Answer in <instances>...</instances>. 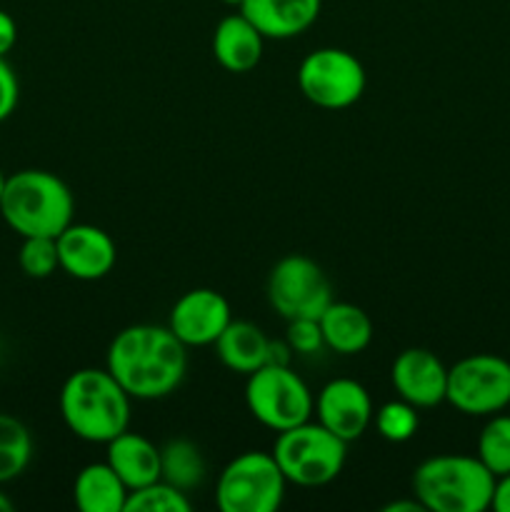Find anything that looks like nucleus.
Segmentation results:
<instances>
[{"label": "nucleus", "instance_id": "bb28decb", "mask_svg": "<svg viewBox=\"0 0 510 512\" xmlns=\"http://www.w3.org/2000/svg\"><path fill=\"white\" fill-rule=\"evenodd\" d=\"M285 343L290 345L293 353L313 355L325 348L323 330H320L318 318H295L288 320V333H285Z\"/></svg>", "mask_w": 510, "mask_h": 512}, {"label": "nucleus", "instance_id": "0eeeda50", "mask_svg": "<svg viewBox=\"0 0 510 512\" xmlns=\"http://www.w3.org/2000/svg\"><path fill=\"white\" fill-rule=\"evenodd\" d=\"M283 470L273 453L245 450L230 460L215 485V505L223 512H275L285 498Z\"/></svg>", "mask_w": 510, "mask_h": 512}, {"label": "nucleus", "instance_id": "39448f33", "mask_svg": "<svg viewBox=\"0 0 510 512\" xmlns=\"http://www.w3.org/2000/svg\"><path fill=\"white\" fill-rule=\"evenodd\" d=\"M270 453L288 483L298 488H323L343 473L348 443L323 428L318 420H308L278 433Z\"/></svg>", "mask_w": 510, "mask_h": 512}, {"label": "nucleus", "instance_id": "5701e85b", "mask_svg": "<svg viewBox=\"0 0 510 512\" xmlns=\"http://www.w3.org/2000/svg\"><path fill=\"white\" fill-rule=\"evenodd\" d=\"M478 458L495 478L510 473V415H490L478 435Z\"/></svg>", "mask_w": 510, "mask_h": 512}, {"label": "nucleus", "instance_id": "a878e982", "mask_svg": "<svg viewBox=\"0 0 510 512\" xmlns=\"http://www.w3.org/2000/svg\"><path fill=\"white\" fill-rule=\"evenodd\" d=\"M18 265L28 278L45 280L60 270L58 243L55 238H23L18 250Z\"/></svg>", "mask_w": 510, "mask_h": 512}, {"label": "nucleus", "instance_id": "dca6fc26", "mask_svg": "<svg viewBox=\"0 0 510 512\" xmlns=\"http://www.w3.org/2000/svg\"><path fill=\"white\" fill-rule=\"evenodd\" d=\"M263 43V33L238 10L215 25L213 58L228 73H250L263 58Z\"/></svg>", "mask_w": 510, "mask_h": 512}, {"label": "nucleus", "instance_id": "a211bd4d", "mask_svg": "<svg viewBox=\"0 0 510 512\" xmlns=\"http://www.w3.org/2000/svg\"><path fill=\"white\" fill-rule=\"evenodd\" d=\"M325 348L338 355H358L373 340V320L363 308L343 300H333L318 318Z\"/></svg>", "mask_w": 510, "mask_h": 512}, {"label": "nucleus", "instance_id": "cd10ccee", "mask_svg": "<svg viewBox=\"0 0 510 512\" xmlns=\"http://www.w3.org/2000/svg\"><path fill=\"white\" fill-rule=\"evenodd\" d=\"M20 100V83L18 75H15L13 65L5 58H0V123L10 118L18 108Z\"/></svg>", "mask_w": 510, "mask_h": 512}, {"label": "nucleus", "instance_id": "72a5a7b5", "mask_svg": "<svg viewBox=\"0 0 510 512\" xmlns=\"http://www.w3.org/2000/svg\"><path fill=\"white\" fill-rule=\"evenodd\" d=\"M3 188H5V175L3 170H0V198H3Z\"/></svg>", "mask_w": 510, "mask_h": 512}, {"label": "nucleus", "instance_id": "b1692460", "mask_svg": "<svg viewBox=\"0 0 510 512\" xmlns=\"http://www.w3.org/2000/svg\"><path fill=\"white\" fill-rule=\"evenodd\" d=\"M193 503H190L188 493L175 485L165 483L163 478L155 483L143 485L138 490H130L128 503H125V512H190Z\"/></svg>", "mask_w": 510, "mask_h": 512}, {"label": "nucleus", "instance_id": "aec40b11", "mask_svg": "<svg viewBox=\"0 0 510 512\" xmlns=\"http://www.w3.org/2000/svg\"><path fill=\"white\" fill-rule=\"evenodd\" d=\"M128 485L108 463H90L75 475L73 500L80 512H125Z\"/></svg>", "mask_w": 510, "mask_h": 512}, {"label": "nucleus", "instance_id": "7ed1b4c3", "mask_svg": "<svg viewBox=\"0 0 510 512\" xmlns=\"http://www.w3.org/2000/svg\"><path fill=\"white\" fill-rule=\"evenodd\" d=\"M73 213V193L55 173L25 168L5 178L0 218L20 238H58Z\"/></svg>", "mask_w": 510, "mask_h": 512}, {"label": "nucleus", "instance_id": "6ab92c4d", "mask_svg": "<svg viewBox=\"0 0 510 512\" xmlns=\"http://www.w3.org/2000/svg\"><path fill=\"white\" fill-rule=\"evenodd\" d=\"M213 348L220 363L240 375L255 373L270 360V338L248 320H230V325L215 340Z\"/></svg>", "mask_w": 510, "mask_h": 512}, {"label": "nucleus", "instance_id": "7c9ffc66", "mask_svg": "<svg viewBox=\"0 0 510 512\" xmlns=\"http://www.w3.org/2000/svg\"><path fill=\"white\" fill-rule=\"evenodd\" d=\"M383 512H423V505H420L415 498H410V500H395V503L385 505Z\"/></svg>", "mask_w": 510, "mask_h": 512}, {"label": "nucleus", "instance_id": "423d86ee", "mask_svg": "<svg viewBox=\"0 0 510 512\" xmlns=\"http://www.w3.org/2000/svg\"><path fill=\"white\" fill-rule=\"evenodd\" d=\"M245 405L263 428L283 433L295 425L308 423L315 398L308 383L290 365L268 363L248 375Z\"/></svg>", "mask_w": 510, "mask_h": 512}, {"label": "nucleus", "instance_id": "393cba45", "mask_svg": "<svg viewBox=\"0 0 510 512\" xmlns=\"http://www.w3.org/2000/svg\"><path fill=\"white\" fill-rule=\"evenodd\" d=\"M373 425L378 435L388 443H408L418 433V408L405 403L403 398L390 400V403L380 405L373 413Z\"/></svg>", "mask_w": 510, "mask_h": 512}, {"label": "nucleus", "instance_id": "9b49d317", "mask_svg": "<svg viewBox=\"0 0 510 512\" xmlns=\"http://www.w3.org/2000/svg\"><path fill=\"white\" fill-rule=\"evenodd\" d=\"M230 320L233 313L223 293L213 288H193L175 300L168 328L185 348H205L223 335Z\"/></svg>", "mask_w": 510, "mask_h": 512}, {"label": "nucleus", "instance_id": "ddd939ff", "mask_svg": "<svg viewBox=\"0 0 510 512\" xmlns=\"http://www.w3.org/2000/svg\"><path fill=\"white\" fill-rule=\"evenodd\" d=\"M58 243L60 270L75 280H100L118 263L115 240L98 225L70 223L55 238Z\"/></svg>", "mask_w": 510, "mask_h": 512}, {"label": "nucleus", "instance_id": "412c9836", "mask_svg": "<svg viewBox=\"0 0 510 512\" xmlns=\"http://www.w3.org/2000/svg\"><path fill=\"white\" fill-rule=\"evenodd\" d=\"M160 478L175 488L190 493L205 480V460L195 443L175 438L160 448Z\"/></svg>", "mask_w": 510, "mask_h": 512}, {"label": "nucleus", "instance_id": "473e14b6", "mask_svg": "<svg viewBox=\"0 0 510 512\" xmlns=\"http://www.w3.org/2000/svg\"><path fill=\"white\" fill-rule=\"evenodd\" d=\"M220 3L228 5V8H238V10H240V5H243L245 0H220Z\"/></svg>", "mask_w": 510, "mask_h": 512}, {"label": "nucleus", "instance_id": "20e7f679", "mask_svg": "<svg viewBox=\"0 0 510 512\" xmlns=\"http://www.w3.org/2000/svg\"><path fill=\"white\" fill-rule=\"evenodd\" d=\"M413 498L430 512H485L493 500L495 475L478 455H435L415 468Z\"/></svg>", "mask_w": 510, "mask_h": 512}, {"label": "nucleus", "instance_id": "c85d7f7f", "mask_svg": "<svg viewBox=\"0 0 510 512\" xmlns=\"http://www.w3.org/2000/svg\"><path fill=\"white\" fill-rule=\"evenodd\" d=\"M15 43H18V23L13 15L0 8V58H5L15 48Z\"/></svg>", "mask_w": 510, "mask_h": 512}, {"label": "nucleus", "instance_id": "4be33fe9", "mask_svg": "<svg viewBox=\"0 0 510 512\" xmlns=\"http://www.w3.org/2000/svg\"><path fill=\"white\" fill-rule=\"evenodd\" d=\"M33 458L30 430L15 415L0 413V485L13 483Z\"/></svg>", "mask_w": 510, "mask_h": 512}, {"label": "nucleus", "instance_id": "c756f323", "mask_svg": "<svg viewBox=\"0 0 510 512\" xmlns=\"http://www.w3.org/2000/svg\"><path fill=\"white\" fill-rule=\"evenodd\" d=\"M490 510L495 512H510V473L498 475L493 488V500H490Z\"/></svg>", "mask_w": 510, "mask_h": 512}, {"label": "nucleus", "instance_id": "2f4dec72", "mask_svg": "<svg viewBox=\"0 0 510 512\" xmlns=\"http://www.w3.org/2000/svg\"><path fill=\"white\" fill-rule=\"evenodd\" d=\"M0 488H3V485H0ZM13 508H15V505H13V500H10L8 495H5L3 490H0V512H10V510H13Z\"/></svg>", "mask_w": 510, "mask_h": 512}, {"label": "nucleus", "instance_id": "f03ea898", "mask_svg": "<svg viewBox=\"0 0 510 512\" xmlns=\"http://www.w3.org/2000/svg\"><path fill=\"white\" fill-rule=\"evenodd\" d=\"M130 400L108 368H80L60 388V415L75 438L105 445L128 430Z\"/></svg>", "mask_w": 510, "mask_h": 512}, {"label": "nucleus", "instance_id": "1a4fd4ad", "mask_svg": "<svg viewBox=\"0 0 510 512\" xmlns=\"http://www.w3.org/2000/svg\"><path fill=\"white\" fill-rule=\"evenodd\" d=\"M365 68L343 48H318L303 58L298 68V88L323 110H345L365 93Z\"/></svg>", "mask_w": 510, "mask_h": 512}, {"label": "nucleus", "instance_id": "9d476101", "mask_svg": "<svg viewBox=\"0 0 510 512\" xmlns=\"http://www.w3.org/2000/svg\"><path fill=\"white\" fill-rule=\"evenodd\" d=\"M268 303L285 320L320 318V313L333 303V288L315 260L288 255L270 270Z\"/></svg>", "mask_w": 510, "mask_h": 512}, {"label": "nucleus", "instance_id": "f3484780", "mask_svg": "<svg viewBox=\"0 0 510 512\" xmlns=\"http://www.w3.org/2000/svg\"><path fill=\"white\" fill-rule=\"evenodd\" d=\"M105 448H108L105 463L118 473L128 490H138L160 480V448H155L145 435L125 430L118 438L105 443Z\"/></svg>", "mask_w": 510, "mask_h": 512}, {"label": "nucleus", "instance_id": "6e6552de", "mask_svg": "<svg viewBox=\"0 0 510 512\" xmlns=\"http://www.w3.org/2000/svg\"><path fill=\"white\" fill-rule=\"evenodd\" d=\"M445 403L473 418H490L510 405V363L493 353H475L448 368Z\"/></svg>", "mask_w": 510, "mask_h": 512}, {"label": "nucleus", "instance_id": "4468645a", "mask_svg": "<svg viewBox=\"0 0 510 512\" xmlns=\"http://www.w3.org/2000/svg\"><path fill=\"white\" fill-rule=\"evenodd\" d=\"M390 383L398 398L418 410L438 408L440 403H445V393H448V368L433 350L405 348L393 360Z\"/></svg>", "mask_w": 510, "mask_h": 512}, {"label": "nucleus", "instance_id": "f257e3e1", "mask_svg": "<svg viewBox=\"0 0 510 512\" xmlns=\"http://www.w3.org/2000/svg\"><path fill=\"white\" fill-rule=\"evenodd\" d=\"M185 350L168 325H130L110 343L105 368L133 400H160L183 383L188 370Z\"/></svg>", "mask_w": 510, "mask_h": 512}, {"label": "nucleus", "instance_id": "2eb2a0df", "mask_svg": "<svg viewBox=\"0 0 510 512\" xmlns=\"http://www.w3.org/2000/svg\"><path fill=\"white\" fill-rule=\"evenodd\" d=\"M323 0H245L240 13L263 33L265 40H290L318 20Z\"/></svg>", "mask_w": 510, "mask_h": 512}, {"label": "nucleus", "instance_id": "f8f14e48", "mask_svg": "<svg viewBox=\"0 0 510 512\" xmlns=\"http://www.w3.org/2000/svg\"><path fill=\"white\" fill-rule=\"evenodd\" d=\"M313 413L323 428L345 443H353L370 428L375 410L363 383L353 378H335L320 388Z\"/></svg>", "mask_w": 510, "mask_h": 512}]
</instances>
